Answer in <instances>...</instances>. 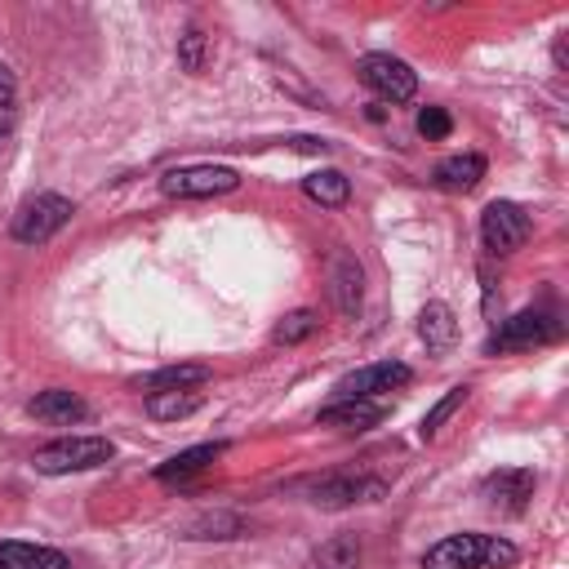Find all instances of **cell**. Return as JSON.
<instances>
[{
    "mask_svg": "<svg viewBox=\"0 0 569 569\" xmlns=\"http://www.w3.org/2000/svg\"><path fill=\"white\" fill-rule=\"evenodd\" d=\"M520 560V547L493 533H449L436 547H427L422 569H511Z\"/></svg>",
    "mask_w": 569,
    "mask_h": 569,
    "instance_id": "1",
    "label": "cell"
},
{
    "mask_svg": "<svg viewBox=\"0 0 569 569\" xmlns=\"http://www.w3.org/2000/svg\"><path fill=\"white\" fill-rule=\"evenodd\" d=\"M71 213H76V204H71L67 196H58V191H36V196H27V200L18 204V213H13V222H9V236H13L18 244H44V240H53V236L67 227Z\"/></svg>",
    "mask_w": 569,
    "mask_h": 569,
    "instance_id": "2",
    "label": "cell"
},
{
    "mask_svg": "<svg viewBox=\"0 0 569 569\" xmlns=\"http://www.w3.org/2000/svg\"><path fill=\"white\" fill-rule=\"evenodd\" d=\"M116 458V445L107 436H62V440H49L44 449H36V471L44 476H67V471H89V467H102Z\"/></svg>",
    "mask_w": 569,
    "mask_h": 569,
    "instance_id": "3",
    "label": "cell"
},
{
    "mask_svg": "<svg viewBox=\"0 0 569 569\" xmlns=\"http://www.w3.org/2000/svg\"><path fill=\"white\" fill-rule=\"evenodd\" d=\"M529 231H533V222L516 200H489L485 213H480V244L493 258H507V253L525 249Z\"/></svg>",
    "mask_w": 569,
    "mask_h": 569,
    "instance_id": "4",
    "label": "cell"
},
{
    "mask_svg": "<svg viewBox=\"0 0 569 569\" xmlns=\"http://www.w3.org/2000/svg\"><path fill=\"white\" fill-rule=\"evenodd\" d=\"M302 493H307L311 507L338 511V507H351V502H378L387 493V485L382 480H365V476H347V471H329V476L302 480Z\"/></svg>",
    "mask_w": 569,
    "mask_h": 569,
    "instance_id": "5",
    "label": "cell"
},
{
    "mask_svg": "<svg viewBox=\"0 0 569 569\" xmlns=\"http://www.w3.org/2000/svg\"><path fill=\"white\" fill-rule=\"evenodd\" d=\"M240 187V173L227 164H182L160 178V191L173 200H200V196H227Z\"/></svg>",
    "mask_w": 569,
    "mask_h": 569,
    "instance_id": "6",
    "label": "cell"
},
{
    "mask_svg": "<svg viewBox=\"0 0 569 569\" xmlns=\"http://www.w3.org/2000/svg\"><path fill=\"white\" fill-rule=\"evenodd\" d=\"M360 80L382 98V102H409L418 93V71L391 53H365L360 58Z\"/></svg>",
    "mask_w": 569,
    "mask_h": 569,
    "instance_id": "7",
    "label": "cell"
},
{
    "mask_svg": "<svg viewBox=\"0 0 569 569\" xmlns=\"http://www.w3.org/2000/svg\"><path fill=\"white\" fill-rule=\"evenodd\" d=\"M409 378H413L409 365H400V360H373V365H360V369L342 373V378L333 382V391H338V400H373V396H382V391L405 387Z\"/></svg>",
    "mask_w": 569,
    "mask_h": 569,
    "instance_id": "8",
    "label": "cell"
},
{
    "mask_svg": "<svg viewBox=\"0 0 569 569\" xmlns=\"http://www.w3.org/2000/svg\"><path fill=\"white\" fill-rule=\"evenodd\" d=\"M565 333V325L551 316V311H516L511 320H502V329H493L489 338V351H511V347H542V342H556Z\"/></svg>",
    "mask_w": 569,
    "mask_h": 569,
    "instance_id": "9",
    "label": "cell"
},
{
    "mask_svg": "<svg viewBox=\"0 0 569 569\" xmlns=\"http://www.w3.org/2000/svg\"><path fill=\"white\" fill-rule=\"evenodd\" d=\"M533 485H538V476H533L529 467H498V471H489V476H485L480 493H485V502H489L493 511L520 516V511H525V502L533 498Z\"/></svg>",
    "mask_w": 569,
    "mask_h": 569,
    "instance_id": "10",
    "label": "cell"
},
{
    "mask_svg": "<svg viewBox=\"0 0 569 569\" xmlns=\"http://www.w3.org/2000/svg\"><path fill=\"white\" fill-rule=\"evenodd\" d=\"M329 293H333V307L347 320L360 316V302H365V267L351 253H342V249L329 258Z\"/></svg>",
    "mask_w": 569,
    "mask_h": 569,
    "instance_id": "11",
    "label": "cell"
},
{
    "mask_svg": "<svg viewBox=\"0 0 569 569\" xmlns=\"http://www.w3.org/2000/svg\"><path fill=\"white\" fill-rule=\"evenodd\" d=\"M27 413L40 418V422H58V427H67V422L89 418V405H84L76 391H67V387H49V391H40V396L27 400Z\"/></svg>",
    "mask_w": 569,
    "mask_h": 569,
    "instance_id": "12",
    "label": "cell"
},
{
    "mask_svg": "<svg viewBox=\"0 0 569 569\" xmlns=\"http://www.w3.org/2000/svg\"><path fill=\"white\" fill-rule=\"evenodd\" d=\"M387 418L382 400H333L329 409H320V427H338V431H369Z\"/></svg>",
    "mask_w": 569,
    "mask_h": 569,
    "instance_id": "13",
    "label": "cell"
},
{
    "mask_svg": "<svg viewBox=\"0 0 569 569\" xmlns=\"http://www.w3.org/2000/svg\"><path fill=\"white\" fill-rule=\"evenodd\" d=\"M0 569H71V560H67V551H58V547L4 538V542H0Z\"/></svg>",
    "mask_w": 569,
    "mask_h": 569,
    "instance_id": "14",
    "label": "cell"
},
{
    "mask_svg": "<svg viewBox=\"0 0 569 569\" xmlns=\"http://www.w3.org/2000/svg\"><path fill=\"white\" fill-rule=\"evenodd\" d=\"M485 156L480 151H458V156H445L436 169H431V178H436V187L440 191H471L480 178H485Z\"/></svg>",
    "mask_w": 569,
    "mask_h": 569,
    "instance_id": "15",
    "label": "cell"
},
{
    "mask_svg": "<svg viewBox=\"0 0 569 569\" xmlns=\"http://www.w3.org/2000/svg\"><path fill=\"white\" fill-rule=\"evenodd\" d=\"M418 338L427 342V351L445 356L453 342H458V320H453V307L449 302H427L418 311Z\"/></svg>",
    "mask_w": 569,
    "mask_h": 569,
    "instance_id": "16",
    "label": "cell"
},
{
    "mask_svg": "<svg viewBox=\"0 0 569 569\" xmlns=\"http://www.w3.org/2000/svg\"><path fill=\"white\" fill-rule=\"evenodd\" d=\"M209 378L213 373L204 365H164V369H156L147 378H133V391H147V396H156V391H196Z\"/></svg>",
    "mask_w": 569,
    "mask_h": 569,
    "instance_id": "17",
    "label": "cell"
},
{
    "mask_svg": "<svg viewBox=\"0 0 569 569\" xmlns=\"http://www.w3.org/2000/svg\"><path fill=\"white\" fill-rule=\"evenodd\" d=\"M222 440H213V445H191V449H182V453H173L169 462H160L156 467V480L160 485H182V480H191V476H200L213 458H222Z\"/></svg>",
    "mask_w": 569,
    "mask_h": 569,
    "instance_id": "18",
    "label": "cell"
},
{
    "mask_svg": "<svg viewBox=\"0 0 569 569\" xmlns=\"http://www.w3.org/2000/svg\"><path fill=\"white\" fill-rule=\"evenodd\" d=\"M240 533H249V525L236 511H204V516L182 525V538H196V542H209V538L227 542V538H240Z\"/></svg>",
    "mask_w": 569,
    "mask_h": 569,
    "instance_id": "19",
    "label": "cell"
},
{
    "mask_svg": "<svg viewBox=\"0 0 569 569\" xmlns=\"http://www.w3.org/2000/svg\"><path fill=\"white\" fill-rule=\"evenodd\" d=\"M302 191H307V200H316L325 209H338V204L351 200V178L342 169H316V173L302 178Z\"/></svg>",
    "mask_w": 569,
    "mask_h": 569,
    "instance_id": "20",
    "label": "cell"
},
{
    "mask_svg": "<svg viewBox=\"0 0 569 569\" xmlns=\"http://www.w3.org/2000/svg\"><path fill=\"white\" fill-rule=\"evenodd\" d=\"M356 565H360V538L356 533H338L307 556V569H356Z\"/></svg>",
    "mask_w": 569,
    "mask_h": 569,
    "instance_id": "21",
    "label": "cell"
},
{
    "mask_svg": "<svg viewBox=\"0 0 569 569\" xmlns=\"http://www.w3.org/2000/svg\"><path fill=\"white\" fill-rule=\"evenodd\" d=\"M196 409H200L196 391H156V396H147V413L156 422H178V418H191Z\"/></svg>",
    "mask_w": 569,
    "mask_h": 569,
    "instance_id": "22",
    "label": "cell"
},
{
    "mask_svg": "<svg viewBox=\"0 0 569 569\" xmlns=\"http://www.w3.org/2000/svg\"><path fill=\"white\" fill-rule=\"evenodd\" d=\"M467 391H471L467 382H458V387H449V391H445V396H440V400H436V405L427 409V418H422V427H418V436H422V440H436V436H440V427H445V422H449V418H453V413L462 409V400H467Z\"/></svg>",
    "mask_w": 569,
    "mask_h": 569,
    "instance_id": "23",
    "label": "cell"
},
{
    "mask_svg": "<svg viewBox=\"0 0 569 569\" xmlns=\"http://www.w3.org/2000/svg\"><path fill=\"white\" fill-rule=\"evenodd\" d=\"M320 329V316L311 311V307H298V311H289L276 329H271V338L276 342H284V347H293V342H302V338H311Z\"/></svg>",
    "mask_w": 569,
    "mask_h": 569,
    "instance_id": "24",
    "label": "cell"
},
{
    "mask_svg": "<svg viewBox=\"0 0 569 569\" xmlns=\"http://www.w3.org/2000/svg\"><path fill=\"white\" fill-rule=\"evenodd\" d=\"M13 124H18V84H13V71L0 62V151L9 147Z\"/></svg>",
    "mask_w": 569,
    "mask_h": 569,
    "instance_id": "25",
    "label": "cell"
},
{
    "mask_svg": "<svg viewBox=\"0 0 569 569\" xmlns=\"http://www.w3.org/2000/svg\"><path fill=\"white\" fill-rule=\"evenodd\" d=\"M204 49H209V36L200 31V27H187L182 36H178V62H182V71H204Z\"/></svg>",
    "mask_w": 569,
    "mask_h": 569,
    "instance_id": "26",
    "label": "cell"
},
{
    "mask_svg": "<svg viewBox=\"0 0 569 569\" xmlns=\"http://www.w3.org/2000/svg\"><path fill=\"white\" fill-rule=\"evenodd\" d=\"M418 133H422L427 142H440V138L453 133V116H449L445 107H422V111H418Z\"/></svg>",
    "mask_w": 569,
    "mask_h": 569,
    "instance_id": "27",
    "label": "cell"
},
{
    "mask_svg": "<svg viewBox=\"0 0 569 569\" xmlns=\"http://www.w3.org/2000/svg\"><path fill=\"white\" fill-rule=\"evenodd\" d=\"M289 147H293V151H307V156H325V151H329V142H325V138H311V133L289 138Z\"/></svg>",
    "mask_w": 569,
    "mask_h": 569,
    "instance_id": "28",
    "label": "cell"
},
{
    "mask_svg": "<svg viewBox=\"0 0 569 569\" xmlns=\"http://www.w3.org/2000/svg\"><path fill=\"white\" fill-rule=\"evenodd\" d=\"M369 120H373V124L387 120V107H382V102H369Z\"/></svg>",
    "mask_w": 569,
    "mask_h": 569,
    "instance_id": "29",
    "label": "cell"
}]
</instances>
